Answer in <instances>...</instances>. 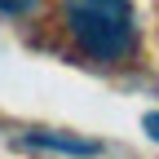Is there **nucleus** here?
I'll list each match as a JSON object with an SVG mask.
<instances>
[{
	"label": "nucleus",
	"instance_id": "f257e3e1",
	"mask_svg": "<svg viewBox=\"0 0 159 159\" xmlns=\"http://www.w3.org/2000/svg\"><path fill=\"white\" fill-rule=\"evenodd\" d=\"M66 27L93 62H119L137 44L133 0H66Z\"/></svg>",
	"mask_w": 159,
	"mask_h": 159
},
{
	"label": "nucleus",
	"instance_id": "f03ea898",
	"mask_svg": "<svg viewBox=\"0 0 159 159\" xmlns=\"http://www.w3.org/2000/svg\"><path fill=\"white\" fill-rule=\"evenodd\" d=\"M27 142L40 150H62V155H97V142H66V137H49V133H31Z\"/></svg>",
	"mask_w": 159,
	"mask_h": 159
},
{
	"label": "nucleus",
	"instance_id": "7ed1b4c3",
	"mask_svg": "<svg viewBox=\"0 0 159 159\" xmlns=\"http://www.w3.org/2000/svg\"><path fill=\"white\" fill-rule=\"evenodd\" d=\"M40 5V0H0V13H9V18H22Z\"/></svg>",
	"mask_w": 159,
	"mask_h": 159
},
{
	"label": "nucleus",
	"instance_id": "20e7f679",
	"mask_svg": "<svg viewBox=\"0 0 159 159\" xmlns=\"http://www.w3.org/2000/svg\"><path fill=\"white\" fill-rule=\"evenodd\" d=\"M146 133L155 137V142H159V115H146Z\"/></svg>",
	"mask_w": 159,
	"mask_h": 159
}]
</instances>
